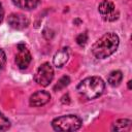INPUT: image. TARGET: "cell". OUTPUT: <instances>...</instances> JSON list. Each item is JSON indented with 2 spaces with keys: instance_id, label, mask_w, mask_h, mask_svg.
<instances>
[{
  "instance_id": "obj_1",
  "label": "cell",
  "mask_w": 132,
  "mask_h": 132,
  "mask_svg": "<svg viewBox=\"0 0 132 132\" xmlns=\"http://www.w3.org/2000/svg\"><path fill=\"white\" fill-rule=\"evenodd\" d=\"M120 39L116 33H105L92 45V54L97 59H105L117 51Z\"/></svg>"
},
{
  "instance_id": "obj_2",
  "label": "cell",
  "mask_w": 132,
  "mask_h": 132,
  "mask_svg": "<svg viewBox=\"0 0 132 132\" xmlns=\"http://www.w3.org/2000/svg\"><path fill=\"white\" fill-rule=\"evenodd\" d=\"M105 89V82L99 76H90L82 79L76 87V91L87 100L100 97Z\"/></svg>"
},
{
  "instance_id": "obj_3",
  "label": "cell",
  "mask_w": 132,
  "mask_h": 132,
  "mask_svg": "<svg viewBox=\"0 0 132 132\" xmlns=\"http://www.w3.org/2000/svg\"><path fill=\"white\" fill-rule=\"evenodd\" d=\"M82 125L80 118L75 114L61 116L52 121V127L55 131H76Z\"/></svg>"
},
{
  "instance_id": "obj_4",
  "label": "cell",
  "mask_w": 132,
  "mask_h": 132,
  "mask_svg": "<svg viewBox=\"0 0 132 132\" xmlns=\"http://www.w3.org/2000/svg\"><path fill=\"white\" fill-rule=\"evenodd\" d=\"M54 78V69L47 62L42 63L34 74V80L41 87L48 86Z\"/></svg>"
},
{
  "instance_id": "obj_5",
  "label": "cell",
  "mask_w": 132,
  "mask_h": 132,
  "mask_svg": "<svg viewBox=\"0 0 132 132\" xmlns=\"http://www.w3.org/2000/svg\"><path fill=\"white\" fill-rule=\"evenodd\" d=\"M16 54H15V64L20 69H26L31 63L32 56L28 47L25 43H19L16 45Z\"/></svg>"
},
{
  "instance_id": "obj_6",
  "label": "cell",
  "mask_w": 132,
  "mask_h": 132,
  "mask_svg": "<svg viewBox=\"0 0 132 132\" xmlns=\"http://www.w3.org/2000/svg\"><path fill=\"white\" fill-rule=\"evenodd\" d=\"M7 23L11 28H13L15 30H23L29 26L30 20L27 15H25L23 13L14 12V13H10L8 15Z\"/></svg>"
},
{
  "instance_id": "obj_7",
  "label": "cell",
  "mask_w": 132,
  "mask_h": 132,
  "mask_svg": "<svg viewBox=\"0 0 132 132\" xmlns=\"http://www.w3.org/2000/svg\"><path fill=\"white\" fill-rule=\"evenodd\" d=\"M51 100V95L46 91H37L30 96L29 103L33 107H39L45 105Z\"/></svg>"
},
{
  "instance_id": "obj_8",
  "label": "cell",
  "mask_w": 132,
  "mask_h": 132,
  "mask_svg": "<svg viewBox=\"0 0 132 132\" xmlns=\"http://www.w3.org/2000/svg\"><path fill=\"white\" fill-rule=\"evenodd\" d=\"M69 58V53H68V48L67 47H62L61 50H59L54 58H53V63L57 68H61L65 65V63L68 61Z\"/></svg>"
},
{
  "instance_id": "obj_9",
  "label": "cell",
  "mask_w": 132,
  "mask_h": 132,
  "mask_svg": "<svg viewBox=\"0 0 132 132\" xmlns=\"http://www.w3.org/2000/svg\"><path fill=\"white\" fill-rule=\"evenodd\" d=\"M132 122L128 119H120L112 123L110 130L111 131H130Z\"/></svg>"
},
{
  "instance_id": "obj_10",
  "label": "cell",
  "mask_w": 132,
  "mask_h": 132,
  "mask_svg": "<svg viewBox=\"0 0 132 132\" xmlns=\"http://www.w3.org/2000/svg\"><path fill=\"white\" fill-rule=\"evenodd\" d=\"M11 1L16 7L25 10L34 9L40 3V0H11Z\"/></svg>"
},
{
  "instance_id": "obj_11",
  "label": "cell",
  "mask_w": 132,
  "mask_h": 132,
  "mask_svg": "<svg viewBox=\"0 0 132 132\" xmlns=\"http://www.w3.org/2000/svg\"><path fill=\"white\" fill-rule=\"evenodd\" d=\"M123 79V73L120 70H113L111 71L107 76V82L111 87H118Z\"/></svg>"
},
{
  "instance_id": "obj_12",
  "label": "cell",
  "mask_w": 132,
  "mask_h": 132,
  "mask_svg": "<svg viewBox=\"0 0 132 132\" xmlns=\"http://www.w3.org/2000/svg\"><path fill=\"white\" fill-rule=\"evenodd\" d=\"M113 10H114V4H113V2H111L109 0H103L98 5V11L103 15L110 13Z\"/></svg>"
},
{
  "instance_id": "obj_13",
  "label": "cell",
  "mask_w": 132,
  "mask_h": 132,
  "mask_svg": "<svg viewBox=\"0 0 132 132\" xmlns=\"http://www.w3.org/2000/svg\"><path fill=\"white\" fill-rule=\"evenodd\" d=\"M69 82H70V78H69V76H67V75L62 76V77L58 80V82L55 85V87H54V91H55V92H58V91L63 90L64 88H66V87L69 85Z\"/></svg>"
},
{
  "instance_id": "obj_14",
  "label": "cell",
  "mask_w": 132,
  "mask_h": 132,
  "mask_svg": "<svg viewBox=\"0 0 132 132\" xmlns=\"http://www.w3.org/2000/svg\"><path fill=\"white\" fill-rule=\"evenodd\" d=\"M10 128V122L9 120L3 116L2 112H0V131H6Z\"/></svg>"
},
{
  "instance_id": "obj_15",
  "label": "cell",
  "mask_w": 132,
  "mask_h": 132,
  "mask_svg": "<svg viewBox=\"0 0 132 132\" xmlns=\"http://www.w3.org/2000/svg\"><path fill=\"white\" fill-rule=\"evenodd\" d=\"M87 41H88V34H87L86 32L80 33V34L77 35V37H76V42H77L78 45L85 46L86 43H87Z\"/></svg>"
},
{
  "instance_id": "obj_16",
  "label": "cell",
  "mask_w": 132,
  "mask_h": 132,
  "mask_svg": "<svg viewBox=\"0 0 132 132\" xmlns=\"http://www.w3.org/2000/svg\"><path fill=\"white\" fill-rule=\"evenodd\" d=\"M118 18H119V12L113 10V11H112V12H110V13L104 14L103 20H104V21H107V22H113V21L118 20Z\"/></svg>"
},
{
  "instance_id": "obj_17",
  "label": "cell",
  "mask_w": 132,
  "mask_h": 132,
  "mask_svg": "<svg viewBox=\"0 0 132 132\" xmlns=\"http://www.w3.org/2000/svg\"><path fill=\"white\" fill-rule=\"evenodd\" d=\"M5 63H6V55H5L4 51L2 48H0V73L4 69Z\"/></svg>"
},
{
  "instance_id": "obj_18",
  "label": "cell",
  "mask_w": 132,
  "mask_h": 132,
  "mask_svg": "<svg viewBox=\"0 0 132 132\" xmlns=\"http://www.w3.org/2000/svg\"><path fill=\"white\" fill-rule=\"evenodd\" d=\"M61 102L63 104H69L70 103V97H69V94H65L62 98H61Z\"/></svg>"
},
{
  "instance_id": "obj_19",
  "label": "cell",
  "mask_w": 132,
  "mask_h": 132,
  "mask_svg": "<svg viewBox=\"0 0 132 132\" xmlns=\"http://www.w3.org/2000/svg\"><path fill=\"white\" fill-rule=\"evenodd\" d=\"M3 16H4V9H3V6H2V4L0 2V24L3 21Z\"/></svg>"
},
{
  "instance_id": "obj_20",
  "label": "cell",
  "mask_w": 132,
  "mask_h": 132,
  "mask_svg": "<svg viewBox=\"0 0 132 132\" xmlns=\"http://www.w3.org/2000/svg\"><path fill=\"white\" fill-rule=\"evenodd\" d=\"M73 23H74V24H79V23H81V21H80V20H78V19H76V20H74V21H73Z\"/></svg>"
},
{
  "instance_id": "obj_21",
  "label": "cell",
  "mask_w": 132,
  "mask_h": 132,
  "mask_svg": "<svg viewBox=\"0 0 132 132\" xmlns=\"http://www.w3.org/2000/svg\"><path fill=\"white\" fill-rule=\"evenodd\" d=\"M131 82H132L131 80L128 81V89H129V90H131Z\"/></svg>"
}]
</instances>
